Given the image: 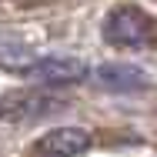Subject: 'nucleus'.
I'll list each match as a JSON object with an SVG mask.
<instances>
[{"instance_id":"1","label":"nucleus","mask_w":157,"mask_h":157,"mask_svg":"<svg viewBox=\"0 0 157 157\" xmlns=\"http://www.w3.org/2000/svg\"><path fill=\"white\" fill-rule=\"evenodd\" d=\"M104 40L124 50H151L157 47V20L134 3L114 7L104 20Z\"/></svg>"},{"instance_id":"2","label":"nucleus","mask_w":157,"mask_h":157,"mask_svg":"<svg viewBox=\"0 0 157 157\" xmlns=\"http://www.w3.org/2000/svg\"><path fill=\"white\" fill-rule=\"evenodd\" d=\"M94 137L87 127H54L30 144V157H80L90 151Z\"/></svg>"},{"instance_id":"3","label":"nucleus","mask_w":157,"mask_h":157,"mask_svg":"<svg viewBox=\"0 0 157 157\" xmlns=\"http://www.w3.org/2000/svg\"><path fill=\"white\" fill-rule=\"evenodd\" d=\"M90 70L84 60L74 57H37V60L24 70V77L33 84H47V87H60V84H77L84 80Z\"/></svg>"},{"instance_id":"4","label":"nucleus","mask_w":157,"mask_h":157,"mask_svg":"<svg viewBox=\"0 0 157 157\" xmlns=\"http://www.w3.org/2000/svg\"><path fill=\"white\" fill-rule=\"evenodd\" d=\"M94 80L104 90H117V94H137V90H147L154 80L144 67H134V63H100L94 70Z\"/></svg>"},{"instance_id":"5","label":"nucleus","mask_w":157,"mask_h":157,"mask_svg":"<svg viewBox=\"0 0 157 157\" xmlns=\"http://www.w3.org/2000/svg\"><path fill=\"white\" fill-rule=\"evenodd\" d=\"M33 60H37V54H33L30 47H24L20 40H13V37H3V33H0V67H3V70L24 74Z\"/></svg>"}]
</instances>
